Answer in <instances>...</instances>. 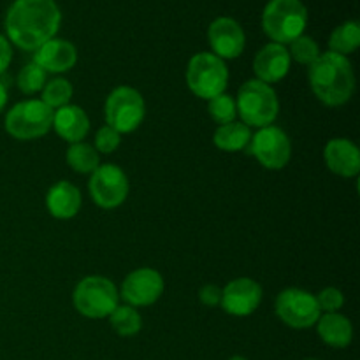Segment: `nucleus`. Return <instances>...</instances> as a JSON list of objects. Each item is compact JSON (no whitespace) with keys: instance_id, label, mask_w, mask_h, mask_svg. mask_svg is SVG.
Listing matches in <instances>:
<instances>
[{"instance_id":"26","label":"nucleus","mask_w":360,"mask_h":360,"mask_svg":"<svg viewBox=\"0 0 360 360\" xmlns=\"http://www.w3.org/2000/svg\"><path fill=\"white\" fill-rule=\"evenodd\" d=\"M288 55L295 62L301 63V65H311L320 56V46L316 44L315 39L302 34L295 41L290 42V51H288Z\"/></svg>"},{"instance_id":"32","label":"nucleus","mask_w":360,"mask_h":360,"mask_svg":"<svg viewBox=\"0 0 360 360\" xmlns=\"http://www.w3.org/2000/svg\"><path fill=\"white\" fill-rule=\"evenodd\" d=\"M11 60H13V48H11L9 39L0 34V76L7 70Z\"/></svg>"},{"instance_id":"1","label":"nucleus","mask_w":360,"mask_h":360,"mask_svg":"<svg viewBox=\"0 0 360 360\" xmlns=\"http://www.w3.org/2000/svg\"><path fill=\"white\" fill-rule=\"evenodd\" d=\"M62 23L55 0H14L6 14V34L13 44L35 51L51 41Z\"/></svg>"},{"instance_id":"7","label":"nucleus","mask_w":360,"mask_h":360,"mask_svg":"<svg viewBox=\"0 0 360 360\" xmlns=\"http://www.w3.org/2000/svg\"><path fill=\"white\" fill-rule=\"evenodd\" d=\"M53 125V109L42 101H25L14 105L6 116V130L20 141L46 136Z\"/></svg>"},{"instance_id":"21","label":"nucleus","mask_w":360,"mask_h":360,"mask_svg":"<svg viewBox=\"0 0 360 360\" xmlns=\"http://www.w3.org/2000/svg\"><path fill=\"white\" fill-rule=\"evenodd\" d=\"M252 139L248 125L243 122H231L220 125L213 136L214 146L224 151H241L246 150Z\"/></svg>"},{"instance_id":"34","label":"nucleus","mask_w":360,"mask_h":360,"mask_svg":"<svg viewBox=\"0 0 360 360\" xmlns=\"http://www.w3.org/2000/svg\"><path fill=\"white\" fill-rule=\"evenodd\" d=\"M229 360H246V359L241 357V355H234V357H231Z\"/></svg>"},{"instance_id":"12","label":"nucleus","mask_w":360,"mask_h":360,"mask_svg":"<svg viewBox=\"0 0 360 360\" xmlns=\"http://www.w3.org/2000/svg\"><path fill=\"white\" fill-rule=\"evenodd\" d=\"M162 292H164V278L158 271L148 267L130 273L122 285L123 301L132 308L153 304L155 301H158Z\"/></svg>"},{"instance_id":"16","label":"nucleus","mask_w":360,"mask_h":360,"mask_svg":"<svg viewBox=\"0 0 360 360\" xmlns=\"http://www.w3.org/2000/svg\"><path fill=\"white\" fill-rule=\"evenodd\" d=\"M77 62L76 46L65 39L53 37L35 49L34 63H37L46 72H67Z\"/></svg>"},{"instance_id":"17","label":"nucleus","mask_w":360,"mask_h":360,"mask_svg":"<svg viewBox=\"0 0 360 360\" xmlns=\"http://www.w3.org/2000/svg\"><path fill=\"white\" fill-rule=\"evenodd\" d=\"M326 164L334 174L343 178H354L360 172L359 148L348 139H333L326 144L323 150Z\"/></svg>"},{"instance_id":"13","label":"nucleus","mask_w":360,"mask_h":360,"mask_svg":"<svg viewBox=\"0 0 360 360\" xmlns=\"http://www.w3.org/2000/svg\"><path fill=\"white\" fill-rule=\"evenodd\" d=\"M207 39L218 58H238L245 51L246 37L241 25L231 16H220L207 28Z\"/></svg>"},{"instance_id":"14","label":"nucleus","mask_w":360,"mask_h":360,"mask_svg":"<svg viewBox=\"0 0 360 360\" xmlns=\"http://www.w3.org/2000/svg\"><path fill=\"white\" fill-rule=\"evenodd\" d=\"M262 301V287L250 278H238L221 290V308L234 316H248Z\"/></svg>"},{"instance_id":"27","label":"nucleus","mask_w":360,"mask_h":360,"mask_svg":"<svg viewBox=\"0 0 360 360\" xmlns=\"http://www.w3.org/2000/svg\"><path fill=\"white\" fill-rule=\"evenodd\" d=\"M18 88H20L23 94L32 95L37 94L39 90H42L46 84V70H42L37 63H28L18 74Z\"/></svg>"},{"instance_id":"9","label":"nucleus","mask_w":360,"mask_h":360,"mask_svg":"<svg viewBox=\"0 0 360 360\" xmlns=\"http://www.w3.org/2000/svg\"><path fill=\"white\" fill-rule=\"evenodd\" d=\"M246 153L255 157L260 164L271 171H280L292 157V144L287 134L278 127H264L252 136Z\"/></svg>"},{"instance_id":"10","label":"nucleus","mask_w":360,"mask_h":360,"mask_svg":"<svg viewBox=\"0 0 360 360\" xmlns=\"http://www.w3.org/2000/svg\"><path fill=\"white\" fill-rule=\"evenodd\" d=\"M91 199L104 210H115L125 202L129 195V179L127 174L115 164L98 165L88 181Z\"/></svg>"},{"instance_id":"6","label":"nucleus","mask_w":360,"mask_h":360,"mask_svg":"<svg viewBox=\"0 0 360 360\" xmlns=\"http://www.w3.org/2000/svg\"><path fill=\"white\" fill-rule=\"evenodd\" d=\"M74 308L88 319H105L118 308L120 294L104 276H88L77 283L72 295Z\"/></svg>"},{"instance_id":"15","label":"nucleus","mask_w":360,"mask_h":360,"mask_svg":"<svg viewBox=\"0 0 360 360\" xmlns=\"http://www.w3.org/2000/svg\"><path fill=\"white\" fill-rule=\"evenodd\" d=\"M253 70L257 74V79L262 81V83L269 84L283 79L290 70L288 49L278 42H269L255 55Z\"/></svg>"},{"instance_id":"22","label":"nucleus","mask_w":360,"mask_h":360,"mask_svg":"<svg viewBox=\"0 0 360 360\" xmlns=\"http://www.w3.org/2000/svg\"><path fill=\"white\" fill-rule=\"evenodd\" d=\"M360 46V27L357 21H345L333 30L329 37V48L338 55H350Z\"/></svg>"},{"instance_id":"29","label":"nucleus","mask_w":360,"mask_h":360,"mask_svg":"<svg viewBox=\"0 0 360 360\" xmlns=\"http://www.w3.org/2000/svg\"><path fill=\"white\" fill-rule=\"evenodd\" d=\"M120 134L115 129H111L109 125H104L102 129L97 130V136H95V148L101 153H112V151L118 150L120 146Z\"/></svg>"},{"instance_id":"30","label":"nucleus","mask_w":360,"mask_h":360,"mask_svg":"<svg viewBox=\"0 0 360 360\" xmlns=\"http://www.w3.org/2000/svg\"><path fill=\"white\" fill-rule=\"evenodd\" d=\"M316 302H319L320 306V311H327V313H336L338 309H341V306H343L345 302V297L343 294H341V290H338V288L334 287H329V288H323L322 292L319 294V297H316Z\"/></svg>"},{"instance_id":"20","label":"nucleus","mask_w":360,"mask_h":360,"mask_svg":"<svg viewBox=\"0 0 360 360\" xmlns=\"http://www.w3.org/2000/svg\"><path fill=\"white\" fill-rule=\"evenodd\" d=\"M319 336L333 348H347L354 340V327L347 316L340 313H327L319 319Z\"/></svg>"},{"instance_id":"11","label":"nucleus","mask_w":360,"mask_h":360,"mask_svg":"<svg viewBox=\"0 0 360 360\" xmlns=\"http://www.w3.org/2000/svg\"><path fill=\"white\" fill-rule=\"evenodd\" d=\"M276 313L281 322L294 329H308L320 319L316 297L301 288H287L276 299Z\"/></svg>"},{"instance_id":"3","label":"nucleus","mask_w":360,"mask_h":360,"mask_svg":"<svg viewBox=\"0 0 360 360\" xmlns=\"http://www.w3.org/2000/svg\"><path fill=\"white\" fill-rule=\"evenodd\" d=\"M308 27V9L301 0H269L262 13V28L267 37L278 44H290L304 34Z\"/></svg>"},{"instance_id":"31","label":"nucleus","mask_w":360,"mask_h":360,"mask_svg":"<svg viewBox=\"0 0 360 360\" xmlns=\"http://www.w3.org/2000/svg\"><path fill=\"white\" fill-rule=\"evenodd\" d=\"M199 299L207 308H214L221 301V288H218L217 285H206V287L200 288Z\"/></svg>"},{"instance_id":"18","label":"nucleus","mask_w":360,"mask_h":360,"mask_svg":"<svg viewBox=\"0 0 360 360\" xmlns=\"http://www.w3.org/2000/svg\"><path fill=\"white\" fill-rule=\"evenodd\" d=\"M53 129L67 143H81L90 130V120L79 105H62L53 111Z\"/></svg>"},{"instance_id":"5","label":"nucleus","mask_w":360,"mask_h":360,"mask_svg":"<svg viewBox=\"0 0 360 360\" xmlns=\"http://www.w3.org/2000/svg\"><path fill=\"white\" fill-rule=\"evenodd\" d=\"M229 81L227 65L213 53H197L186 67V84L199 98L211 101L225 91Z\"/></svg>"},{"instance_id":"8","label":"nucleus","mask_w":360,"mask_h":360,"mask_svg":"<svg viewBox=\"0 0 360 360\" xmlns=\"http://www.w3.org/2000/svg\"><path fill=\"white\" fill-rule=\"evenodd\" d=\"M144 120V101L136 88L120 86L105 101V122L118 134L134 132Z\"/></svg>"},{"instance_id":"4","label":"nucleus","mask_w":360,"mask_h":360,"mask_svg":"<svg viewBox=\"0 0 360 360\" xmlns=\"http://www.w3.org/2000/svg\"><path fill=\"white\" fill-rule=\"evenodd\" d=\"M236 109L245 125L264 129L276 120L280 112V102L271 84L259 79H250L239 88Z\"/></svg>"},{"instance_id":"19","label":"nucleus","mask_w":360,"mask_h":360,"mask_svg":"<svg viewBox=\"0 0 360 360\" xmlns=\"http://www.w3.org/2000/svg\"><path fill=\"white\" fill-rule=\"evenodd\" d=\"M46 206L48 211L55 218L60 220H69L79 213L81 207V193L72 183L58 181L49 188L46 195Z\"/></svg>"},{"instance_id":"33","label":"nucleus","mask_w":360,"mask_h":360,"mask_svg":"<svg viewBox=\"0 0 360 360\" xmlns=\"http://www.w3.org/2000/svg\"><path fill=\"white\" fill-rule=\"evenodd\" d=\"M6 104H7V88L6 84L0 81V112H2V109L6 108Z\"/></svg>"},{"instance_id":"24","label":"nucleus","mask_w":360,"mask_h":360,"mask_svg":"<svg viewBox=\"0 0 360 360\" xmlns=\"http://www.w3.org/2000/svg\"><path fill=\"white\" fill-rule=\"evenodd\" d=\"M111 319L112 329L116 330L118 336L123 338H132L136 336L137 333L143 327V320H141V315L136 311V308L132 306H118L115 311L109 315Z\"/></svg>"},{"instance_id":"35","label":"nucleus","mask_w":360,"mask_h":360,"mask_svg":"<svg viewBox=\"0 0 360 360\" xmlns=\"http://www.w3.org/2000/svg\"><path fill=\"white\" fill-rule=\"evenodd\" d=\"M309 360H315V359H309Z\"/></svg>"},{"instance_id":"25","label":"nucleus","mask_w":360,"mask_h":360,"mask_svg":"<svg viewBox=\"0 0 360 360\" xmlns=\"http://www.w3.org/2000/svg\"><path fill=\"white\" fill-rule=\"evenodd\" d=\"M70 97H72V84L63 77H56V79L46 83L42 88V102L51 109L67 105Z\"/></svg>"},{"instance_id":"23","label":"nucleus","mask_w":360,"mask_h":360,"mask_svg":"<svg viewBox=\"0 0 360 360\" xmlns=\"http://www.w3.org/2000/svg\"><path fill=\"white\" fill-rule=\"evenodd\" d=\"M67 164L76 172H94L98 167V153L86 143H74L67 150Z\"/></svg>"},{"instance_id":"2","label":"nucleus","mask_w":360,"mask_h":360,"mask_svg":"<svg viewBox=\"0 0 360 360\" xmlns=\"http://www.w3.org/2000/svg\"><path fill=\"white\" fill-rule=\"evenodd\" d=\"M309 84L313 94L327 105H343L354 95L355 76L347 56L327 51L309 65Z\"/></svg>"},{"instance_id":"28","label":"nucleus","mask_w":360,"mask_h":360,"mask_svg":"<svg viewBox=\"0 0 360 360\" xmlns=\"http://www.w3.org/2000/svg\"><path fill=\"white\" fill-rule=\"evenodd\" d=\"M207 111H210L211 118L220 125L234 122L238 109H236V101L227 94H221L218 97H213L207 104Z\"/></svg>"}]
</instances>
